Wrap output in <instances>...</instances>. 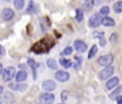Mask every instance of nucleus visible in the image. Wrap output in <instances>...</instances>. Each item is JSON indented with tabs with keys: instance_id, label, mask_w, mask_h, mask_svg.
Wrapping results in <instances>:
<instances>
[{
	"instance_id": "a211bd4d",
	"label": "nucleus",
	"mask_w": 122,
	"mask_h": 104,
	"mask_svg": "<svg viewBox=\"0 0 122 104\" xmlns=\"http://www.w3.org/2000/svg\"><path fill=\"white\" fill-rule=\"evenodd\" d=\"M112 9H113L114 12H116V13L122 12V1H118V2L114 3Z\"/></svg>"
},
{
	"instance_id": "6e6552de",
	"label": "nucleus",
	"mask_w": 122,
	"mask_h": 104,
	"mask_svg": "<svg viewBox=\"0 0 122 104\" xmlns=\"http://www.w3.org/2000/svg\"><path fill=\"white\" fill-rule=\"evenodd\" d=\"M55 78L60 82H65L69 80L70 74L68 72H65V71H57L55 73Z\"/></svg>"
},
{
	"instance_id": "f704fd0d",
	"label": "nucleus",
	"mask_w": 122,
	"mask_h": 104,
	"mask_svg": "<svg viewBox=\"0 0 122 104\" xmlns=\"http://www.w3.org/2000/svg\"><path fill=\"white\" fill-rule=\"evenodd\" d=\"M0 104H2V103H1V102H0Z\"/></svg>"
},
{
	"instance_id": "39448f33",
	"label": "nucleus",
	"mask_w": 122,
	"mask_h": 104,
	"mask_svg": "<svg viewBox=\"0 0 122 104\" xmlns=\"http://www.w3.org/2000/svg\"><path fill=\"white\" fill-rule=\"evenodd\" d=\"M113 61V56L112 54H106V55H103L101 57L98 58L97 62L99 65L101 66H109L111 65V63Z\"/></svg>"
},
{
	"instance_id": "cd10ccee",
	"label": "nucleus",
	"mask_w": 122,
	"mask_h": 104,
	"mask_svg": "<svg viewBox=\"0 0 122 104\" xmlns=\"http://www.w3.org/2000/svg\"><path fill=\"white\" fill-rule=\"evenodd\" d=\"M100 39V46H105L106 45V39L104 38V36L103 37H101V38H99Z\"/></svg>"
},
{
	"instance_id": "9d476101",
	"label": "nucleus",
	"mask_w": 122,
	"mask_h": 104,
	"mask_svg": "<svg viewBox=\"0 0 122 104\" xmlns=\"http://www.w3.org/2000/svg\"><path fill=\"white\" fill-rule=\"evenodd\" d=\"M54 101V95L52 94H44L40 97L41 104H51Z\"/></svg>"
},
{
	"instance_id": "412c9836",
	"label": "nucleus",
	"mask_w": 122,
	"mask_h": 104,
	"mask_svg": "<svg viewBox=\"0 0 122 104\" xmlns=\"http://www.w3.org/2000/svg\"><path fill=\"white\" fill-rule=\"evenodd\" d=\"M97 52V46L96 45H92V47L91 48V50L89 51L88 53V58H92Z\"/></svg>"
},
{
	"instance_id": "a878e982",
	"label": "nucleus",
	"mask_w": 122,
	"mask_h": 104,
	"mask_svg": "<svg viewBox=\"0 0 122 104\" xmlns=\"http://www.w3.org/2000/svg\"><path fill=\"white\" fill-rule=\"evenodd\" d=\"M68 96H69V92L66 91V90L62 91V93H61V100L65 102L68 99Z\"/></svg>"
},
{
	"instance_id": "dca6fc26",
	"label": "nucleus",
	"mask_w": 122,
	"mask_h": 104,
	"mask_svg": "<svg viewBox=\"0 0 122 104\" xmlns=\"http://www.w3.org/2000/svg\"><path fill=\"white\" fill-rule=\"evenodd\" d=\"M27 76H28V74H27V73L25 71H19L18 73L16 74V78L15 79H16L17 82H22L27 78Z\"/></svg>"
},
{
	"instance_id": "aec40b11",
	"label": "nucleus",
	"mask_w": 122,
	"mask_h": 104,
	"mask_svg": "<svg viewBox=\"0 0 122 104\" xmlns=\"http://www.w3.org/2000/svg\"><path fill=\"white\" fill-rule=\"evenodd\" d=\"M13 5H14L15 9L22 10L25 5V0H13Z\"/></svg>"
},
{
	"instance_id": "7ed1b4c3",
	"label": "nucleus",
	"mask_w": 122,
	"mask_h": 104,
	"mask_svg": "<svg viewBox=\"0 0 122 104\" xmlns=\"http://www.w3.org/2000/svg\"><path fill=\"white\" fill-rule=\"evenodd\" d=\"M101 20H102L101 14L100 13H94L89 19V26L91 28H96L101 24Z\"/></svg>"
},
{
	"instance_id": "4468645a",
	"label": "nucleus",
	"mask_w": 122,
	"mask_h": 104,
	"mask_svg": "<svg viewBox=\"0 0 122 104\" xmlns=\"http://www.w3.org/2000/svg\"><path fill=\"white\" fill-rule=\"evenodd\" d=\"M9 87L14 91H19V92H23L27 89L26 84H10Z\"/></svg>"
},
{
	"instance_id": "0eeeda50",
	"label": "nucleus",
	"mask_w": 122,
	"mask_h": 104,
	"mask_svg": "<svg viewBox=\"0 0 122 104\" xmlns=\"http://www.w3.org/2000/svg\"><path fill=\"white\" fill-rule=\"evenodd\" d=\"M13 16H14V11H13L11 9H10V8H5V9L2 10V12H1V17H2L3 20H5V21L10 20Z\"/></svg>"
},
{
	"instance_id": "c85d7f7f",
	"label": "nucleus",
	"mask_w": 122,
	"mask_h": 104,
	"mask_svg": "<svg viewBox=\"0 0 122 104\" xmlns=\"http://www.w3.org/2000/svg\"><path fill=\"white\" fill-rule=\"evenodd\" d=\"M115 99H116L117 104H122V95H118Z\"/></svg>"
},
{
	"instance_id": "ddd939ff",
	"label": "nucleus",
	"mask_w": 122,
	"mask_h": 104,
	"mask_svg": "<svg viewBox=\"0 0 122 104\" xmlns=\"http://www.w3.org/2000/svg\"><path fill=\"white\" fill-rule=\"evenodd\" d=\"M101 23H102V25H104V26H106V27H113V26L115 25L114 20H113L112 18H111V17H108V16L102 18Z\"/></svg>"
},
{
	"instance_id": "20e7f679",
	"label": "nucleus",
	"mask_w": 122,
	"mask_h": 104,
	"mask_svg": "<svg viewBox=\"0 0 122 104\" xmlns=\"http://www.w3.org/2000/svg\"><path fill=\"white\" fill-rule=\"evenodd\" d=\"M113 72H114L113 67H112V66H110V65H109V66H106V68H104V69L99 73V78H100L101 80H105V79L111 77L112 74L113 73Z\"/></svg>"
},
{
	"instance_id": "6ab92c4d",
	"label": "nucleus",
	"mask_w": 122,
	"mask_h": 104,
	"mask_svg": "<svg viewBox=\"0 0 122 104\" xmlns=\"http://www.w3.org/2000/svg\"><path fill=\"white\" fill-rule=\"evenodd\" d=\"M121 91H122V86H118V88H116L111 94H110V98L111 99H115L117 96H118V94H120L121 93Z\"/></svg>"
},
{
	"instance_id": "5701e85b",
	"label": "nucleus",
	"mask_w": 122,
	"mask_h": 104,
	"mask_svg": "<svg viewBox=\"0 0 122 104\" xmlns=\"http://www.w3.org/2000/svg\"><path fill=\"white\" fill-rule=\"evenodd\" d=\"M34 11V4H33V1L30 0L29 2V5H28V8H27V12L28 13H32Z\"/></svg>"
},
{
	"instance_id": "2eb2a0df",
	"label": "nucleus",
	"mask_w": 122,
	"mask_h": 104,
	"mask_svg": "<svg viewBox=\"0 0 122 104\" xmlns=\"http://www.w3.org/2000/svg\"><path fill=\"white\" fill-rule=\"evenodd\" d=\"M59 63H60V65H61L62 67H64L65 69L70 68V67L71 66V64H72L71 60L67 59V58H63V57H61V58L59 59Z\"/></svg>"
},
{
	"instance_id": "7c9ffc66",
	"label": "nucleus",
	"mask_w": 122,
	"mask_h": 104,
	"mask_svg": "<svg viewBox=\"0 0 122 104\" xmlns=\"http://www.w3.org/2000/svg\"><path fill=\"white\" fill-rule=\"evenodd\" d=\"M2 72H3V66H2V64L0 63V74H1Z\"/></svg>"
},
{
	"instance_id": "f03ea898",
	"label": "nucleus",
	"mask_w": 122,
	"mask_h": 104,
	"mask_svg": "<svg viewBox=\"0 0 122 104\" xmlns=\"http://www.w3.org/2000/svg\"><path fill=\"white\" fill-rule=\"evenodd\" d=\"M2 73H3V80L4 81H10L15 75V69L13 67H7L3 70Z\"/></svg>"
},
{
	"instance_id": "2f4dec72",
	"label": "nucleus",
	"mask_w": 122,
	"mask_h": 104,
	"mask_svg": "<svg viewBox=\"0 0 122 104\" xmlns=\"http://www.w3.org/2000/svg\"><path fill=\"white\" fill-rule=\"evenodd\" d=\"M3 90H4V89H3V87H2L1 85H0V94H1L2 93H3Z\"/></svg>"
},
{
	"instance_id": "f3484780",
	"label": "nucleus",
	"mask_w": 122,
	"mask_h": 104,
	"mask_svg": "<svg viewBox=\"0 0 122 104\" xmlns=\"http://www.w3.org/2000/svg\"><path fill=\"white\" fill-rule=\"evenodd\" d=\"M47 65L50 69H53V70L57 69V62L53 58H49L47 60Z\"/></svg>"
},
{
	"instance_id": "bb28decb",
	"label": "nucleus",
	"mask_w": 122,
	"mask_h": 104,
	"mask_svg": "<svg viewBox=\"0 0 122 104\" xmlns=\"http://www.w3.org/2000/svg\"><path fill=\"white\" fill-rule=\"evenodd\" d=\"M93 36L94 37H97V38H101L104 36V32H101V31H95L93 32Z\"/></svg>"
},
{
	"instance_id": "b1692460",
	"label": "nucleus",
	"mask_w": 122,
	"mask_h": 104,
	"mask_svg": "<svg viewBox=\"0 0 122 104\" xmlns=\"http://www.w3.org/2000/svg\"><path fill=\"white\" fill-rule=\"evenodd\" d=\"M110 12V8L108 6H104L100 9V14L101 15H107Z\"/></svg>"
},
{
	"instance_id": "72a5a7b5",
	"label": "nucleus",
	"mask_w": 122,
	"mask_h": 104,
	"mask_svg": "<svg viewBox=\"0 0 122 104\" xmlns=\"http://www.w3.org/2000/svg\"><path fill=\"white\" fill-rule=\"evenodd\" d=\"M85 1H88V0H85Z\"/></svg>"
},
{
	"instance_id": "393cba45",
	"label": "nucleus",
	"mask_w": 122,
	"mask_h": 104,
	"mask_svg": "<svg viewBox=\"0 0 122 104\" xmlns=\"http://www.w3.org/2000/svg\"><path fill=\"white\" fill-rule=\"evenodd\" d=\"M72 52V48L71 47H67L65 48V50L61 52V55H69Z\"/></svg>"
},
{
	"instance_id": "9b49d317",
	"label": "nucleus",
	"mask_w": 122,
	"mask_h": 104,
	"mask_svg": "<svg viewBox=\"0 0 122 104\" xmlns=\"http://www.w3.org/2000/svg\"><path fill=\"white\" fill-rule=\"evenodd\" d=\"M27 63H28V65L31 68V70H32V74H33V79H36V69H37V67L39 66V64L38 63H36L33 59H31V58H29L28 59V61H27Z\"/></svg>"
},
{
	"instance_id": "1a4fd4ad",
	"label": "nucleus",
	"mask_w": 122,
	"mask_h": 104,
	"mask_svg": "<svg viewBox=\"0 0 122 104\" xmlns=\"http://www.w3.org/2000/svg\"><path fill=\"white\" fill-rule=\"evenodd\" d=\"M55 87H56V85H55V82L53 80L49 79V80H45L42 82V88H43V90H45L47 92L53 91L55 89Z\"/></svg>"
},
{
	"instance_id": "4be33fe9",
	"label": "nucleus",
	"mask_w": 122,
	"mask_h": 104,
	"mask_svg": "<svg viewBox=\"0 0 122 104\" xmlns=\"http://www.w3.org/2000/svg\"><path fill=\"white\" fill-rule=\"evenodd\" d=\"M75 12H76V20L78 22H81L84 18V13H83V10L81 9H76L75 10Z\"/></svg>"
},
{
	"instance_id": "423d86ee",
	"label": "nucleus",
	"mask_w": 122,
	"mask_h": 104,
	"mask_svg": "<svg viewBox=\"0 0 122 104\" xmlns=\"http://www.w3.org/2000/svg\"><path fill=\"white\" fill-rule=\"evenodd\" d=\"M73 47L78 52H81V53L85 52L87 51V48H88L87 44L82 40H75L73 43Z\"/></svg>"
},
{
	"instance_id": "473e14b6",
	"label": "nucleus",
	"mask_w": 122,
	"mask_h": 104,
	"mask_svg": "<svg viewBox=\"0 0 122 104\" xmlns=\"http://www.w3.org/2000/svg\"><path fill=\"white\" fill-rule=\"evenodd\" d=\"M59 104H65V103H59Z\"/></svg>"
},
{
	"instance_id": "c756f323",
	"label": "nucleus",
	"mask_w": 122,
	"mask_h": 104,
	"mask_svg": "<svg viewBox=\"0 0 122 104\" xmlns=\"http://www.w3.org/2000/svg\"><path fill=\"white\" fill-rule=\"evenodd\" d=\"M5 53V49L0 45V54H4Z\"/></svg>"
},
{
	"instance_id": "f8f14e48",
	"label": "nucleus",
	"mask_w": 122,
	"mask_h": 104,
	"mask_svg": "<svg viewBox=\"0 0 122 104\" xmlns=\"http://www.w3.org/2000/svg\"><path fill=\"white\" fill-rule=\"evenodd\" d=\"M118 83H119V78L116 77V76H114V77L111 78V79L106 83V88H107L108 90H111V89L114 88L115 86H117Z\"/></svg>"
},
{
	"instance_id": "f257e3e1",
	"label": "nucleus",
	"mask_w": 122,
	"mask_h": 104,
	"mask_svg": "<svg viewBox=\"0 0 122 104\" xmlns=\"http://www.w3.org/2000/svg\"><path fill=\"white\" fill-rule=\"evenodd\" d=\"M52 46H53V42L44 38V39H41L40 41H38L36 44H34L32 46V52H34L36 53L47 52L51 49Z\"/></svg>"
}]
</instances>
